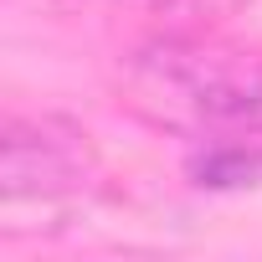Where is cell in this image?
Returning <instances> with one entry per match:
<instances>
[{
	"mask_svg": "<svg viewBox=\"0 0 262 262\" xmlns=\"http://www.w3.org/2000/svg\"><path fill=\"white\" fill-rule=\"evenodd\" d=\"M103 6L134 11V16H155V21H165L170 31H206V26L236 16L247 0H103Z\"/></svg>",
	"mask_w": 262,
	"mask_h": 262,
	"instance_id": "3",
	"label": "cell"
},
{
	"mask_svg": "<svg viewBox=\"0 0 262 262\" xmlns=\"http://www.w3.org/2000/svg\"><path fill=\"white\" fill-rule=\"evenodd\" d=\"M98 180H103V155L88 128H77L72 118H57V113L6 118V134H0V195H6V211L77 206L98 190Z\"/></svg>",
	"mask_w": 262,
	"mask_h": 262,
	"instance_id": "2",
	"label": "cell"
},
{
	"mask_svg": "<svg viewBox=\"0 0 262 262\" xmlns=\"http://www.w3.org/2000/svg\"><path fill=\"white\" fill-rule=\"evenodd\" d=\"M195 185L211 190H236L262 180V144H206V155L190 165Z\"/></svg>",
	"mask_w": 262,
	"mask_h": 262,
	"instance_id": "4",
	"label": "cell"
},
{
	"mask_svg": "<svg viewBox=\"0 0 262 262\" xmlns=\"http://www.w3.org/2000/svg\"><path fill=\"white\" fill-rule=\"evenodd\" d=\"M118 103L190 144H262V47L221 31H160L118 67Z\"/></svg>",
	"mask_w": 262,
	"mask_h": 262,
	"instance_id": "1",
	"label": "cell"
}]
</instances>
